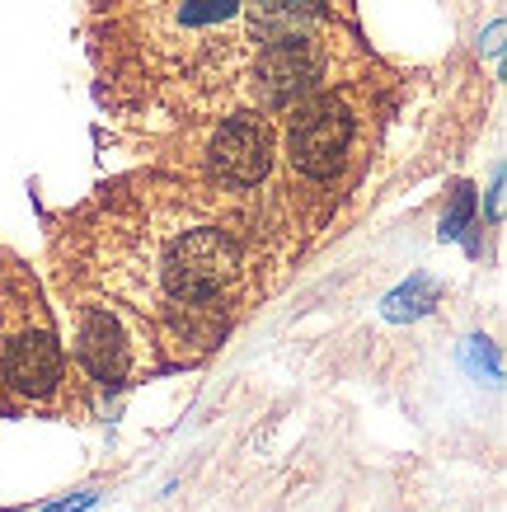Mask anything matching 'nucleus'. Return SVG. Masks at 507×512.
<instances>
[{
    "label": "nucleus",
    "mask_w": 507,
    "mask_h": 512,
    "mask_svg": "<svg viewBox=\"0 0 507 512\" xmlns=\"http://www.w3.org/2000/svg\"><path fill=\"white\" fill-rule=\"evenodd\" d=\"M437 301V287H432L428 278H414L409 287H400V292L385 301V315H395V320H404V315H423Z\"/></svg>",
    "instance_id": "nucleus-7"
},
{
    "label": "nucleus",
    "mask_w": 507,
    "mask_h": 512,
    "mask_svg": "<svg viewBox=\"0 0 507 512\" xmlns=\"http://www.w3.org/2000/svg\"><path fill=\"white\" fill-rule=\"evenodd\" d=\"M245 19L254 38L263 43H282V38H310L320 29L324 5L320 0H249Z\"/></svg>",
    "instance_id": "nucleus-6"
},
{
    "label": "nucleus",
    "mask_w": 507,
    "mask_h": 512,
    "mask_svg": "<svg viewBox=\"0 0 507 512\" xmlns=\"http://www.w3.org/2000/svg\"><path fill=\"white\" fill-rule=\"evenodd\" d=\"M324 76V52L315 38H282L259 52V62L249 71V99L268 109H292L315 94Z\"/></svg>",
    "instance_id": "nucleus-2"
},
{
    "label": "nucleus",
    "mask_w": 507,
    "mask_h": 512,
    "mask_svg": "<svg viewBox=\"0 0 507 512\" xmlns=\"http://www.w3.org/2000/svg\"><path fill=\"white\" fill-rule=\"evenodd\" d=\"M470 217V193H461V198H456V212H451V217H446V240H451V235H461V221Z\"/></svg>",
    "instance_id": "nucleus-8"
},
{
    "label": "nucleus",
    "mask_w": 507,
    "mask_h": 512,
    "mask_svg": "<svg viewBox=\"0 0 507 512\" xmlns=\"http://www.w3.org/2000/svg\"><path fill=\"white\" fill-rule=\"evenodd\" d=\"M94 494H80V498H66V503H57V508H47V512H80V508H90Z\"/></svg>",
    "instance_id": "nucleus-9"
},
{
    "label": "nucleus",
    "mask_w": 507,
    "mask_h": 512,
    "mask_svg": "<svg viewBox=\"0 0 507 512\" xmlns=\"http://www.w3.org/2000/svg\"><path fill=\"white\" fill-rule=\"evenodd\" d=\"M353 137H357V118L343 99H334V94L301 99V109L292 118V132H287V160L306 179L329 184L348 165V156H353Z\"/></svg>",
    "instance_id": "nucleus-1"
},
{
    "label": "nucleus",
    "mask_w": 507,
    "mask_h": 512,
    "mask_svg": "<svg viewBox=\"0 0 507 512\" xmlns=\"http://www.w3.org/2000/svg\"><path fill=\"white\" fill-rule=\"evenodd\" d=\"M207 165H212L216 179H226L235 188H254L268 179V165H273V127L263 118H231L207 146Z\"/></svg>",
    "instance_id": "nucleus-3"
},
{
    "label": "nucleus",
    "mask_w": 507,
    "mask_h": 512,
    "mask_svg": "<svg viewBox=\"0 0 507 512\" xmlns=\"http://www.w3.org/2000/svg\"><path fill=\"white\" fill-rule=\"evenodd\" d=\"M76 353L99 381H123V376L132 372V339H127L123 320L108 311V306H99V301L80 306Z\"/></svg>",
    "instance_id": "nucleus-5"
},
{
    "label": "nucleus",
    "mask_w": 507,
    "mask_h": 512,
    "mask_svg": "<svg viewBox=\"0 0 507 512\" xmlns=\"http://www.w3.org/2000/svg\"><path fill=\"white\" fill-rule=\"evenodd\" d=\"M5 381L24 400H52L62 390V348L47 325H24L5 348Z\"/></svg>",
    "instance_id": "nucleus-4"
}]
</instances>
